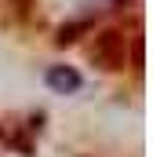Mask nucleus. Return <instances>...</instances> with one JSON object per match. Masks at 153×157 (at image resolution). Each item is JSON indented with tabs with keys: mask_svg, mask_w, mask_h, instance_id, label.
I'll use <instances>...</instances> for the list:
<instances>
[{
	"mask_svg": "<svg viewBox=\"0 0 153 157\" xmlns=\"http://www.w3.org/2000/svg\"><path fill=\"white\" fill-rule=\"evenodd\" d=\"M47 84H51L55 91H76V88H80V77H76L73 70H51V73H47Z\"/></svg>",
	"mask_w": 153,
	"mask_h": 157,
	"instance_id": "obj_2",
	"label": "nucleus"
},
{
	"mask_svg": "<svg viewBox=\"0 0 153 157\" xmlns=\"http://www.w3.org/2000/svg\"><path fill=\"white\" fill-rule=\"evenodd\" d=\"M95 59H99V62H110L106 70H117V66H120V59H124V51H120V33H113V29H110V33H102Z\"/></svg>",
	"mask_w": 153,
	"mask_h": 157,
	"instance_id": "obj_1",
	"label": "nucleus"
}]
</instances>
